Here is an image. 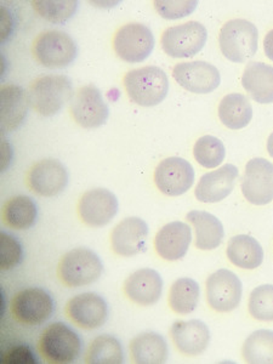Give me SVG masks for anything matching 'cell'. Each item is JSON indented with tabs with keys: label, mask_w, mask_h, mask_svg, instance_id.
Segmentation results:
<instances>
[{
	"label": "cell",
	"mask_w": 273,
	"mask_h": 364,
	"mask_svg": "<svg viewBox=\"0 0 273 364\" xmlns=\"http://www.w3.org/2000/svg\"><path fill=\"white\" fill-rule=\"evenodd\" d=\"M243 358L252 364H273V331L252 333L243 345Z\"/></svg>",
	"instance_id": "1f68e13d"
},
{
	"label": "cell",
	"mask_w": 273,
	"mask_h": 364,
	"mask_svg": "<svg viewBox=\"0 0 273 364\" xmlns=\"http://www.w3.org/2000/svg\"><path fill=\"white\" fill-rule=\"evenodd\" d=\"M39 348L50 363H72L80 356L82 339L65 323L55 322L41 336Z\"/></svg>",
	"instance_id": "5b68a950"
},
{
	"label": "cell",
	"mask_w": 273,
	"mask_h": 364,
	"mask_svg": "<svg viewBox=\"0 0 273 364\" xmlns=\"http://www.w3.org/2000/svg\"><path fill=\"white\" fill-rule=\"evenodd\" d=\"M193 156L199 166L207 169H214L224 161L226 149L224 142L218 137L205 135L196 141Z\"/></svg>",
	"instance_id": "d6a6232c"
},
{
	"label": "cell",
	"mask_w": 273,
	"mask_h": 364,
	"mask_svg": "<svg viewBox=\"0 0 273 364\" xmlns=\"http://www.w3.org/2000/svg\"><path fill=\"white\" fill-rule=\"evenodd\" d=\"M208 31L200 22L188 21L166 28L161 34V49L170 58H192L205 46Z\"/></svg>",
	"instance_id": "8992f818"
},
{
	"label": "cell",
	"mask_w": 273,
	"mask_h": 364,
	"mask_svg": "<svg viewBox=\"0 0 273 364\" xmlns=\"http://www.w3.org/2000/svg\"><path fill=\"white\" fill-rule=\"evenodd\" d=\"M249 203L266 205L273 200V164L265 158H252L247 163L240 183Z\"/></svg>",
	"instance_id": "30bf717a"
},
{
	"label": "cell",
	"mask_w": 273,
	"mask_h": 364,
	"mask_svg": "<svg viewBox=\"0 0 273 364\" xmlns=\"http://www.w3.org/2000/svg\"><path fill=\"white\" fill-rule=\"evenodd\" d=\"M104 265L96 252L90 249L77 248L66 252L58 265L61 281L70 288L90 286L99 281Z\"/></svg>",
	"instance_id": "277c9868"
},
{
	"label": "cell",
	"mask_w": 273,
	"mask_h": 364,
	"mask_svg": "<svg viewBox=\"0 0 273 364\" xmlns=\"http://www.w3.org/2000/svg\"><path fill=\"white\" fill-rule=\"evenodd\" d=\"M221 123L232 130L247 127L252 119V106L248 97L242 94H228L219 105Z\"/></svg>",
	"instance_id": "83f0119b"
},
{
	"label": "cell",
	"mask_w": 273,
	"mask_h": 364,
	"mask_svg": "<svg viewBox=\"0 0 273 364\" xmlns=\"http://www.w3.org/2000/svg\"><path fill=\"white\" fill-rule=\"evenodd\" d=\"M197 6H198V1H193V0L192 1H186V0L154 1V8L157 10V13L166 20H178L182 17L188 16L195 11Z\"/></svg>",
	"instance_id": "8d00e7d4"
},
{
	"label": "cell",
	"mask_w": 273,
	"mask_h": 364,
	"mask_svg": "<svg viewBox=\"0 0 273 364\" xmlns=\"http://www.w3.org/2000/svg\"><path fill=\"white\" fill-rule=\"evenodd\" d=\"M32 5L43 18L53 23H65L78 9L75 0H36Z\"/></svg>",
	"instance_id": "836d02e7"
},
{
	"label": "cell",
	"mask_w": 273,
	"mask_h": 364,
	"mask_svg": "<svg viewBox=\"0 0 273 364\" xmlns=\"http://www.w3.org/2000/svg\"><path fill=\"white\" fill-rule=\"evenodd\" d=\"M173 77L178 85L193 94H210L221 82L219 70L205 61L178 63L173 68Z\"/></svg>",
	"instance_id": "9a60e30c"
},
{
	"label": "cell",
	"mask_w": 273,
	"mask_h": 364,
	"mask_svg": "<svg viewBox=\"0 0 273 364\" xmlns=\"http://www.w3.org/2000/svg\"><path fill=\"white\" fill-rule=\"evenodd\" d=\"M267 151H269V156L273 158V132L267 140Z\"/></svg>",
	"instance_id": "60d3db41"
},
{
	"label": "cell",
	"mask_w": 273,
	"mask_h": 364,
	"mask_svg": "<svg viewBox=\"0 0 273 364\" xmlns=\"http://www.w3.org/2000/svg\"><path fill=\"white\" fill-rule=\"evenodd\" d=\"M72 99L73 87L66 75H44L36 79L29 87V105L43 117L58 114Z\"/></svg>",
	"instance_id": "7a4b0ae2"
},
{
	"label": "cell",
	"mask_w": 273,
	"mask_h": 364,
	"mask_svg": "<svg viewBox=\"0 0 273 364\" xmlns=\"http://www.w3.org/2000/svg\"><path fill=\"white\" fill-rule=\"evenodd\" d=\"M134 362L139 364L166 363L169 356L166 340L154 331H146L130 343Z\"/></svg>",
	"instance_id": "484cf974"
},
{
	"label": "cell",
	"mask_w": 273,
	"mask_h": 364,
	"mask_svg": "<svg viewBox=\"0 0 273 364\" xmlns=\"http://www.w3.org/2000/svg\"><path fill=\"white\" fill-rule=\"evenodd\" d=\"M187 221L193 225L196 232V248L214 250L224 240V226L215 215L203 210L190 211Z\"/></svg>",
	"instance_id": "d4e9b609"
},
{
	"label": "cell",
	"mask_w": 273,
	"mask_h": 364,
	"mask_svg": "<svg viewBox=\"0 0 273 364\" xmlns=\"http://www.w3.org/2000/svg\"><path fill=\"white\" fill-rule=\"evenodd\" d=\"M242 85L254 101L272 104L273 66L264 63H248L242 75Z\"/></svg>",
	"instance_id": "cb8c5ba5"
},
{
	"label": "cell",
	"mask_w": 273,
	"mask_h": 364,
	"mask_svg": "<svg viewBox=\"0 0 273 364\" xmlns=\"http://www.w3.org/2000/svg\"><path fill=\"white\" fill-rule=\"evenodd\" d=\"M31 190L43 197H55L63 193L68 185V171L61 161L43 159L36 163L28 173Z\"/></svg>",
	"instance_id": "2e32d148"
},
{
	"label": "cell",
	"mask_w": 273,
	"mask_h": 364,
	"mask_svg": "<svg viewBox=\"0 0 273 364\" xmlns=\"http://www.w3.org/2000/svg\"><path fill=\"white\" fill-rule=\"evenodd\" d=\"M195 182V169L190 161L180 157L161 161L154 170V183L163 195L178 197L185 195Z\"/></svg>",
	"instance_id": "7c38bea8"
},
{
	"label": "cell",
	"mask_w": 273,
	"mask_h": 364,
	"mask_svg": "<svg viewBox=\"0 0 273 364\" xmlns=\"http://www.w3.org/2000/svg\"><path fill=\"white\" fill-rule=\"evenodd\" d=\"M192 242V230L181 221L166 224L159 230L154 240L158 255L168 261L180 260L187 254Z\"/></svg>",
	"instance_id": "44dd1931"
},
{
	"label": "cell",
	"mask_w": 273,
	"mask_h": 364,
	"mask_svg": "<svg viewBox=\"0 0 273 364\" xmlns=\"http://www.w3.org/2000/svg\"><path fill=\"white\" fill-rule=\"evenodd\" d=\"M129 99L142 107H154L166 100L169 92V79L157 66L129 70L123 79Z\"/></svg>",
	"instance_id": "6da1fadb"
},
{
	"label": "cell",
	"mask_w": 273,
	"mask_h": 364,
	"mask_svg": "<svg viewBox=\"0 0 273 364\" xmlns=\"http://www.w3.org/2000/svg\"><path fill=\"white\" fill-rule=\"evenodd\" d=\"M259 31L257 26L243 18L226 22L219 34V46L225 58L243 63L257 54Z\"/></svg>",
	"instance_id": "3957f363"
},
{
	"label": "cell",
	"mask_w": 273,
	"mask_h": 364,
	"mask_svg": "<svg viewBox=\"0 0 273 364\" xmlns=\"http://www.w3.org/2000/svg\"><path fill=\"white\" fill-rule=\"evenodd\" d=\"M33 54L38 63L46 68H65L75 61L78 49L70 34L55 29L36 39Z\"/></svg>",
	"instance_id": "52a82bcc"
},
{
	"label": "cell",
	"mask_w": 273,
	"mask_h": 364,
	"mask_svg": "<svg viewBox=\"0 0 273 364\" xmlns=\"http://www.w3.org/2000/svg\"><path fill=\"white\" fill-rule=\"evenodd\" d=\"M113 49L125 63H142L154 51V33L142 23H128L117 31L113 38Z\"/></svg>",
	"instance_id": "ba28073f"
},
{
	"label": "cell",
	"mask_w": 273,
	"mask_h": 364,
	"mask_svg": "<svg viewBox=\"0 0 273 364\" xmlns=\"http://www.w3.org/2000/svg\"><path fill=\"white\" fill-rule=\"evenodd\" d=\"M238 176V168L233 164H225L219 169L204 174L196 186V198L203 203L224 200L231 195Z\"/></svg>",
	"instance_id": "d6986e66"
},
{
	"label": "cell",
	"mask_w": 273,
	"mask_h": 364,
	"mask_svg": "<svg viewBox=\"0 0 273 364\" xmlns=\"http://www.w3.org/2000/svg\"><path fill=\"white\" fill-rule=\"evenodd\" d=\"M170 334L176 348L186 356L202 355L210 343L209 328L198 319L175 322Z\"/></svg>",
	"instance_id": "ffe728a7"
},
{
	"label": "cell",
	"mask_w": 273,
	"mask_h": 364,
	"mask_svg": "<svg viewBox=\"0 0 273 364\" xmlns=\"http://www.w3.org/2000/svg\"><path fill=\"white\" fill-rule=\"evenodd\" d=\"M90 364H120L124 362V350L119 340L104 334L92 340L87 353Z\"/></svg>",
	"instance_id": "4dcf8cb0"
},
{
	"label": "cell",
	"mask_w": 273,
	"mask_h": 364,
	"mask_svg": "<svg viewBox=\"0 0 273 364\" xmlns=\"http://www.w3.org/2000/svg\"><path fill=\"white\" fill-rule=\"evenodd\" d=\"M149 232V225L141 218L130 216L122 220L111 235L113 250L125 257L140 254L146 249Z\"/></svg>",
	"instance_id": "ac0fdd59"
},
{
	"label": "cell",
	"mask_w": 273,
	"mask_h": 364,
	"mask_svg": "<svg viewBox=\"0 0 273 364\" xmlns=\"http://www.w3.org/2000/svg\"><path fill=\"white\" fill-rule=\"evenodd\" d=\"M264 50H265V55L267 56V58L273 61V29H271L269 33L265 36Z\"/></svg>",
	"instance_id": "ab89813d"
},
{
	"label": "cell",
	"mask_w": 273,
	"mask_h": 364,
	"mask_svg": "<svg viewBox=\"0 0 273 364\" xmlns=\"http://www.w3.org/2000/svg\"><path fill=\"white\" fill-rule=\"evenodd\" d=\"M248 309L252 318L260 322H273V284H264L252 290Z\"/></svg>",
	"instance_id": "e575fe53"
},
{
	"label": "cell",
	"mask_w": 273,
	"mask_h": 364,
	"mask_svg": "<svg viewBox=\"0 0 273 364\" xmlns=\"http://www.w3.org/2000/svg\"><path fill=\"white\" fill-rule=\"evenodd\" d=\"M23 259V248L16 237L1 232L0 233V267L3 271L13 269L20 265Z\"/></svg>",
	"instance_id": "d590c367"
},
{
	"label": "cell",
	"mask_w": 273,
	"mask_h": 364,
	"mask_svg": "<svg viewBox=\"0 0 273 364\" xmlns=\"http://www.w3.org/2000/svg\"><path fill=\"white\" fill-rule=\"evenodd\" d=\"M67 315L78 327L94 331L107 322V302L96 293L75 295L67 304Z\"/></svg>",
	"instance_id": "e0dca14e"
},
{
	"label": "cell",
	"mask_w": 273,
	"mask_h": 364,
	"mask_svg": "<svg viewBox=\"0 0 273 364\" xmlns=\"http://www.w3.org/2000/svg\"><path fill=\"white\" fill-rule=\"evenodd\" d=\"M70 113L77 124L85 129H96L107 122L109 108L101 91L95 85L80 87L70 102Z\"/></svg>",
	"instance_id": "4fadbf2b"
},
{
	"label": "cell",
	"mask_w": 273,
	"mask_h": 364,
	"mask_svg": "<svg viewBox=\"0 0 273 364\" xmlns=\"http://www.w3.org/2000/svg\"><path fill=\"white\" fill-rule=\"evenodd\" d=\"M11 31V18L9 16L8 10L1 8V39L4 42Z\"/></svg>",
	"instance_id": "f35d334b"
},
{
	"label": "cell",
	"mask_w": 273,
	"mask_h": 364,
	"mask_svg": "<svg viewBox=\"0 0 273 364\" xmlns=\"http://www.w3.org/2000/svg\"><path fill=\"white\" fill-rule=\"evenodd\" d=\"M200 288L192 278H178L170 288L169 305L178 315H190L198 306Z\"/></svg>",
	"instance_id": "f546056e"
},
{
	"label": "cell",
	"mask_w": 273,
	"mask_h": 364,
	"mask_svg": "<svg viewBox=\"0 0 273 364\" xmlns=\"http://www.w3.org/2000/svg\"><path fill=\"white\" fill-rule=\"evenodd\" d=\"M28 95L18 85L9 84L0 90V128L1 133L15 132L28 113Z\"/></svg>",
	"instance_id": "7402d4cb"
},
{
	"label": "cell",
	"mask_w": 273,
	"mask_h": 364,
	"mask_svg": "<svg viewBox=\"0 0 273 364\" xmlns=\"http://www.w3.org/2000/svg\"><path fill=\"white\" fill-rule=\"evenodd\" d=\"M1 363L37 364L38 360L32 350L26 345H13L1 351Z\"/></svg>",
	"instance_id": "74e56055"
},
{
	"label": "cell",
	"mask_w": 273,
	"mask_h": 364,
	"mask_svg": "<svg viewBox=\"0 0 273 364\" xmlns=\"http://www.w3.org/2000/svg\"><path fill=\"white\" fill-rule=\"evenodd\" d=\"M243 286L240 277L230 269H218L207 279V300L216 312L226 314L240 306Z\"/></svg>",
	"instance_id": "8fae6325"
},
{
	"label": "cell",
	"mask_w": 273,
	"mask_h": 364,
	"mask_svg": "<svg viewBox=\"0 0 273 364\" xmlns=\"http://www.w3.org/2000/svg\"><path fill=\"white\" fill-rule=\"evenodd\" d=\"M228 257L240 269H257L264 261V249L254 237L238 235L228 240Z\"/></svg>",
	"instance_id": "4316f807"
},
{
	"label": "cell",
	"mask_w": 273,
	"mask_h": 364,
	"mask_svg": "<svg viewBox=\"0 0 273 364\" xmlns=\"http://www.w3.org/2000/svg\"><path fill=\"white\" fill-rule=\"evenodd\" d=\"M124 291L127 296L137 305L152 306L161 299L163 279L156 269H137L127 278Z\"/></svg>",
	"instance_id": "603a6c76"
},
{
	"label": "cell",
	"mask_w": 273,
	"mask_h": 364,
	"mask_svg": "<svg viewBox=\"0 0 273 364\" xmlns=\"http://www.w3.org/2000/svg\"><path fill=\"white\" fill-rule=\"evenodd\" d=\"M11 311L22 324L41 326L54 315L55 301L46 289L26 288L14 296Z\"/></svg>",
	"instance_id": "9c48e42d"
},
{
	"label": "cell",
	"mask_w": 273,
	"mask_h": 364,
	"mask_svg": "<svg viewBox=\"0 0 273 364\" xmlns=\"http://www.w3.org/2000/svg\"><path fill=\"white\" fill-rule=\"evenodd\" d=\"M3 218L9 228L28 230L37 221V204L28 196H16L5 204Z\"/></svg>",
	"instance_id": "f1b7e54d"
},
{
	"label": "cell",
	"mask_w": 273,
	"mask_h": 364,
	"mask_svg": "<svg viewBox=\"0 0 273 364\" xmlns=\"http://www.w3.org/2000/svg\"><path fill=\"white\" fill-rule=\"evenodd\" d=\"M118 209V199L107 188L87 191L79 200V216L90 228H104L109 224L116 218Z\"/></svg>",
	"instance_id": "5bb4252c"
}]
</instances>
